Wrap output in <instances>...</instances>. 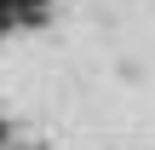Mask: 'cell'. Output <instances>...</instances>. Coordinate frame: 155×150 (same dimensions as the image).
<instances>
[{
  "label": "cell",
  "instance_id": "1",
  "mask_svg": "<svg viewBox=\"0 0 155 150\" xmlns=\"http://www.w3.org/2000/svg\"><path fill=\"white\" fill-rule=\"evenodd\" d=\"M6 17H12V0H0V29H6Z\"/></svg>",
  "mask_w": 155,
  "mask_h": 150
}]
</instances>
